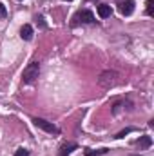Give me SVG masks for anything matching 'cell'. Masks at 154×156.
Listing matches in <instances>:
<instances>
[{"label": "cell", "mask_w": 154, "mask_h": 156, "mask_svg": "<svg viewBox=\"0 0 154 156\" xmlns=\"http://www.w3.org/2000/svg\"><path fill=\"white\" fill-rule=\"evenodd\" d=\"M111 15H113L111 5H107V4H100V5H98V16H100V18H109Z\"/></svg>", "instance_id": "cell-7"}, {"label": "cell", "mask_w": 154, "mask_h": 156, "mask_svg": "<svg viewBox=\"0 0 154 156\" xmlns=\"http://www.w3.org/2000/svg\"><path fill=\"white\" fill-rule=\"evenodd\" d=\"M134 0H125V2H121L120 4V13L121 15H125V16H129V15H132L134 13Z\"/></svg>", "instance_id": "cell-5"}, {"label": "cell", "mask_w": 154, "mask_h": 156, "mask_svg": "<svg viewBox=\"0 0 154 156\" xmlns=\"http://www.w3.org/2000/svg\"><path fill=\"white\" fill-rule=\"evenodd\" d=\"M136 145H138V149H140V151H143V149H149V147L152 145V138L145 134V136H142V138L136 142Z\"/></svg>", "instance_id": "cell-8"}, {"label": "cell", "mask_w": 154, "mask_h": 156, "mask_svg": "<svg viewBox=\"0 0 154 156\" xmlns=\"http://www.w3.org/2000/svg\"><path fill=\"white\" fill-rule=\"evenodd\" d=\"M40 75V64L38 62H31L26 69H24V73H22V80H24V83H33Z\"/></svg>", "instance_id": "cell-2"}, {"label": "cell", "mask_w": 154, "mask_h": 156, "mask_svg": "<svg viewBox=\"0 0 154 156\" xmlns=\"http://www.w3.org/2000/svg\"><path fill=\"white\" fill-rule=\"evenodd\" d=\"M33 35H35L33 26L24 24V26H22V29H20V37H22V40H31V38H33Z\"/></svg>", "instance_id": "cell-6"}, {"label": "cell", "mask_w": 154, "mask_h": 156, "mask_svg": "<svg viewBox=\"0 0 154 156\" xmlns=\"http://www.w3.org/2000/svg\"><path fill=\"white\" fill-rule=\"evenodd\" d=\"M120 73H116V71H111V69H107V71H103L100 78H98V83H100V87H103V89H111V87H114L120 83Z\"/></svg>", "instance_id": "cell-1"}, {"label": "cell", "mask_w": 154, "mask_h": 156, "mask_svg": "<svg viewBox=\"0 0 154 156\" xmlns=\"http://www.w3.org/2000/svg\"><path fill=\"white\" fill-rule=\"evenodd\" d=\"M37 24H38L42 29H45V27H47V24H45V20H44V16H42V15H37Z\"/></svg>", "instance_id": "cell-12"}, {"label": "cell", "mask_w": 154, "mask_h": 156, "mask_svg": "<svg viewBox=\"0 0 154 156\" xmlns=\"http://www.w3.org/2000/svg\"><path fill=\"white\" fill-rule=\"evenodd\" d=\"M33 123H35L38 129L49 133V134H60V129H58L53 122H47V120H44V118H33Z\"/></svg>", "instance_id": "cell-3"}, {"label": "cell", "mask_w": 154, "mask_h": 156, "mask_svg": "<svg viewBox=\"0 0 154 156\" xmlns=\"http://www.w3.org/2000/svg\"><path fill=\"white\" fill-rule=\"evenodd\" d=\"M109 149H98V151H85V156H100V154H107Z\"/></svg>", "instance_id": "cell-10"}, {"label": "cell", "mask_w": 154, "mask_h": 156, "mask_svg": "<svg viewBox=\"0 0 154 156\" xmlns=\"http://www.w3.org/2000/svg\"><path fill=\"white\" fill-rule=\"evenodd\" d=\"M67 2H71V0H67Z\"/></svg>", "instance_id": "cell-16"}, {"label": "cell", "mask_w": 154, "mask_h": 156, "mask_svg": "<svg viewBox=\"0 0 154 156\" xmlns=\"http://www.w3.org/2000/svg\"><path fill=\"white\" fill-rule=\"evenodd\" d=\"M75 20L83 22V24H93V22H94V15H93L89 9H83V11H78V13H76Z\"/></svg>", "instance_id": "cell-4"}, {"label": "cell", "mask_w": 154, "mask_h": 156, "mask_svg": "<svg viewBox=\"0 0 154 156\" xmlns=\"http://www.w3.org/2000/svg\"><path fill=\"white\" fill-rule=\"evenodd\" d=\"M7 16V9H5V5L0 2V18H5Z\"/></svg>", "instance_id": "cell-14"}, {"label": "cell", "mask_w": 154, "mask_h": 156, "mask_svg": "<svg viewBox=\"0 0 154 156\" xmlns=\"http://www.w3.org/2000/svg\"><path fill=\"white\" fill-rule=\"evenodd\" d=\"M15 156H29V151H27V149H24V147H20V149H16Z\"/></svg>", "instance_id": "cell-13"}, {"label": "cell", "mask_w": 154, "mask_h": 156, "mask_svg": "<svg viewBox=\"0 0 154 156\" xmlns=\"http://www.w3.org/2000/svg\"><path fill=\"white\" fill-rule=\"evenodd\" d=\"M152 2L154 0H147V15H152Z\"/></svg>", "instance_id": "cell-15"}, {"label": "cell", "mask_w": 154, "mask_h": 156, "mask_svg": "<svg viewBox=\"0 0 154 156\" xmlns=\"http://www.w3.org/2000/svg\"><path fill=\"white\" fill-rule=\"evenodd\" d=\"M78 145L76 144H73V142H69V144H65V145H62V149H60V154L58 156H69L73 151H76Z\"/></svg>", "instance_id": "cell-9"}, {"label": "cell", "mask_w": 154, "mask_h": 156, "mask_svg": "<svg viewBox=\"0 0 154 156\" xmlns=\"http://www.w3.org/2000/svg\"><path fill=\"white\" fill-rule=\"evenodd\" d=\"M134 131H136V129H134V127H127V129H123V131H120V133H118V134H116L114 138H123V136H125V134H129V133H134Z\"/></svg>", "instance_id": "cell-11"}]
</instances>
